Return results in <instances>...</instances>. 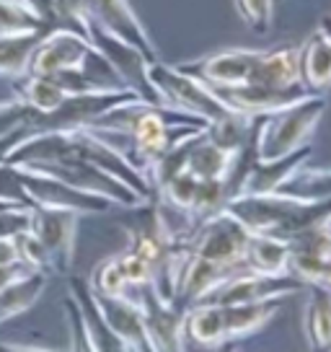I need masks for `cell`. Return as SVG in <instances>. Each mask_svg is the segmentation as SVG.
Returning <instances> with one entry per match:
<instances>
[{
	"instance_id": "ba28073f",
	"label": "cell",
	"mask_w": 331,
	"mask_h": 352,
	"mask_svg": "<svg viewBox=\"0 0 331 352\" xmlns=\"http://www.w3.org/2000/svg\"><path fill=\"white\" fill-rule=\"evenodd\" d=\"M145 334L150 342V350H181L184 347V314L171 300L155 293L150 283H145V293L140 298Z\"/></svg>"
},
{
	"instance_id": "e0dca14e",
	"label": "cell",
	"mask_w": 331,
	"mask_h": 352,
	"mask_svg": "<svg viewBox=\"0 0 331 352\" xmlns=\"http://www.w3.org/2000/svg\"><path fill=\"white\" fill-rule=\"evenodd\" d=\"M290 275L331 293V254H290Z\"/></svg>"
},
{
	"instance_id": "30bf717a",
	"label": "cell",
	"mask_w": 331,
	"mask_h": 352,
	"mask_svg": "<svg viewBox=\"0 0 331 352\" xmlns=\"http://www.w3.org/2000/svg\"><path fill=\"white\" fill-rule=\"evenodd\" d=\"M298 73L310 94L331 91V42L321 26L298 47Z\"/></svg>"
},
{
	"instance_id": "8992f818",
	"label": "cell",
	"mask_w": 331,
	"mask_h": 352,
	"mask_svg": "<svg viewBox=\"0 0 331 352\" xmlns=\"http://www.w3.org/2000/svg\"><path fill=\"white\" fill-rule=\"evenodd\" d=\"M259 52L262 50H225V52L181 63L176 67L210 88L246 86V83H251Z\"/></svg>"
},
{
	"instance_id": "9c48e42d",
	"label": "cell",
	"mask_w": 331,
	"mask_h": 352,
	"mask_svg": "<svg viewBox=\"0 0 331 352\" xmlns=\"http://www.w3.org/2000/svg\"><path fill=\"white\" fill-rule=\"evenodd\" d=\"M287 298H272L262 303H231L220 306V340L222 344L231 340H243L259 331L264 324L275 319Z\"/></svg>"
},
{
	"instance_id": "8fae6325",
	"label": "cell",
	"mask_w": 331,
	"mask_h": 352,
	"mask_svg": "<svg viewBox=\"0 0 331 352\" xmlns=\"http://www.w3.org/2000/svg\"><path fill=\"white\" fill-rule=\"evenodd\" d=\"M310 153H313L310 145H303L277 161H254V166L249 168V174L243 179L241 195H277L295 168L308 164Z\"/></svg>"
},
{
	"instance_id": "9a60e30c",
	"label": "cell",
	"mask_w": 331,
	"mask_h": 352,
	"mask_svg": "<svg viewBox=\"0 0 331 352\" xmlns=\"http://www.w3.org/2000/svg\"><path fill=\"white\" fill-rule=\"evenodd\" d=\"M310 298L303 311V334L310 350L331 352V293L323 287L306 285Z\"/></svg>"
},
{
	"instance_id": "7a4b0ae2",
	"label": "cell",
	"mask_w": 331,
	"mask_h": 352,
	"mask_svg": "<svg viewBox=\"0 0 331 352\" xmlns=\"http://www.w3.org/2000/svg\"><path fill=\"white\" fill-rule=\"evenodd\" d=\"M326 107H329L326 94H308L306 99L262 117L256 130V161H277L303 145H310V138Z\"/></svg>"
},
{
	"instance_id": "4fadbf2b",
	"label": "cell",
	"mask_w": 331,
	"mask_h": 352,
	"mask_svg": "<svg viewBox=\"0 0 331 352\" xmlns=\"http://www.w3.org/2000/svg\"><path fill=\"white\" fill-rule=\"evenodd\" d=\"M96 11L101 13V19L109 23V29L119 36L122 42L137 47L150 63L158 60L155 47L150 44V39H148L143 23L137 21V16L130 11L127 0H96Z\"/></svg>"
},
{
	"instance_id": "5bb4252c",
	"label": "cell",
	"mask_w": 331,
	"mask_h": 352,
	"mask_svg": "<svg viewBox=\"0 0 331 352\" xmlns=\"http://www.w3.org/2000/svg\"><path fill=\"white\" fill-rule=\"evenodd\" d=\"M290 243L275 236L251 233L246 256H243V272H259V275H287L290 270Z\"/></svg>"
},
{
	"instance_id": "52a82bcc",
	"label": "cell",
	"mask_w": 331,
	"mask_h": 352,
	"mask_svg": "<svg viewBox=\"0 0 331 352\" xmlns=\"http://www.w3.org/2000/svg\"><path fill=\"white\" fill-rule=\"evenodd\" d=\"M212 94L231 111H238V114H246V117H266V114H275V111L285 109L295 101L306 99L310 91L306 86L269 88L246 83V86L212 88Z\"/></svg>"
},
{
	"instance_id": "6da1fadb",
	"label": "cell",
	"mask_w": 331,
	"mask_h": 352,
	"mask_svg": "<svg viewBox=\"0 0 331 352\" xmlns=\"http://www.w3.org/2000/svg\"><path fill=\"white\" fill-rule=\"evenodd\" d=\"M222 210L241 220L249 233L275 236L282 241L331 220V199L308 202L285 195H238Z\"/></svg>"
},
{
	"instance_id": "3957f363",
	"label": "cell",
	"mask_w": 331,
	"mask_h": 352,
	"mask_svg": "<svg viewBox=\"0 0 331 352\" xmlns=\"http://www.w3.org/2000/svg\"><path fill=\"white\" fill-rule=\"evenodd\" d=\"M148 78H150V83H153L155 94H158L163 107L187 111V114L202 117L207 122L220 120L231 111L212 94L210 86H205L197 78L181 73L176 65H163V63L155 60L148 65Z\"/></svg>"
},
{
	"instance_id": "277c9868",
	"label": "cell",
	"mask_w": 331,
	"mask_h": 352,
	"mask_svg": "<svg viewBox=\"0 0 331 352\" xmlns=\"http://www.w3.org/2000/svg\"><path fill=\"white\" fill-rule=\"evenodd\" d=\"M249 239L251 233L241 220L220 210L194 228V233L189 236V249L194 256L207 259L222 270L243 272V256H246Z\"/></svg>"
},
{
	"instance_id": "2e32d148",
	"label": "cell",
	"mask_w": 331,
	"mask_h": 352,
	"mask_svg": "<svg viewBox=\"0 0 331 352\" xmlns=\"http://www.w3.org/2000/svg\"><path fill=\"white\" fill-rule=\"evenodd\" d=\"M277 195L295 199H308V202H321V199H331V171L326 168H308L303 164L295 168L290 179L279 187Z\"/></svg>"
},
{
	"instance_id": "ac0fdd59",
	"label": "cell",
	"mask_w": 331,
	"mask_h": 352,
	"mask_svg": "<svg viewBox=\"0 0 331 352\" xmlns=\"http://www.w3.org/2000/svg\"><path fill=\"white\" fill-rule=\"evenodd\" d=\"M233 6L241 21L256 34H264L272 26V0H233Z\"/></svg>"
},
{
	"instance_id": "5b68a950",
	"label": "cell",
	"mask_w": 331,
	"mask_h": 352,
	"mask_svg": "<svg viewBox=\"0 0 331 352\" xmlns=\"http://www.w3.org/2000/svg\"><path fill=\"white\" fill-rule=\"evenodd\" d=\"M306 290V283L295 275H259V272H238L225 283L212 287L199 303L231 306V303H262L272 298H290Z\"/></svg>"
},
{
	"instance_id": "d6986e66",
	"label": "cell",
	"mask_w": 331,
	"mask_h": 352,
	"mask_svg": "<svg viewBox=\"0 0 331 352\" xmlns=\"http://www.w3.org/2000/svg\"><path fill=\"white\" fill-rule=\"evenodd\" d=\"M321 29H323V34H326V36H329V42H331V19H323V21L319 23Z\"/></svg>"
},
{
	"instance_id": "7c38bea8",
	"label": "cell",
	"mask_w": 331,
	"mask_h": 352,
	"mask_svg": "<svg viewBox=\"0 0 331 352\" xmlns=\"http://www.w3.org/2000/svg\"><path fill=\"white\" fill-rule=\"evenodd\" d=\"M251 83L269 88L300 86L298 73V47H279V50H262L256 60Z\"/></svg>"
}]
</instances>
